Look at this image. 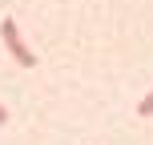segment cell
Wrapping results in <instances>:
<instances>
[{"instance_id": "cell-3", "label": "cell", "mask_w": 153, "mask_h": 145, "mask_svg": "<svg viewBox=\"0 0 153 145\" xmlns=\"http://www.w3.org/2000/svg\"><path fill=\"white\" fill-rule=\"evenodd\" d=\"M0 125H8V109L4 105H0Z\"/></svg>"}, {"instance_id": "cell-1", "label": "cell", "mask_w": 153, "mask_h": 145, "mask_svg": "<svg viewBox=\"0 0 153 145\" xmlns=\"http://www.w3.org/2000/svg\"><path fill=\"white\" fill-rule=\"evenodd\" d=\"M0 36H4V48L12 53V61L20 65V69H36V53L24 45V36H20V28H16L12 16H4V24H0Z\"/></svg>"}, {"instance_id": "cell-2", "label": "cell", "mask_w": 153, "mask_h": 145, "mask_svg": "<svg viewBox=\"0 0 153 145\" xmlns=\"http://www.w3.org/2000/svg\"><path fill=\"white\" fill-rule=\"evenodd\" d=\"M137 113H141V117H153V89L145 93V101H141V105H137Z\"/></svg>"}]
</instances>
